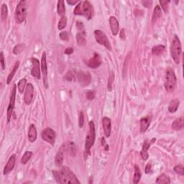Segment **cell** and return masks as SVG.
I'll return each instance as SVG.
<instances>
[{
  "instance_id": "cell-1",
  "label": "cell",
  "mask_w": 184,
  "mask_h": 184,
  "mask_svg": "<svg viewBox=\"0 0 184 184\" xmlns=\"http://www.w3.org/2000/svg\"><path fill=\"white\" fill-rule=\"evenodd\" d=\"M53 174L55 181L58 183H80L75 174L65 166L59 171H53Z\"/></svg>"
},
{
  "instance_id": "cell-2",
  "label": "cell",
  "mask_w": 184,
  "mask_h": 184,
  "mask_svg": "<svg viewBox=\"0 0 184 184\" xmlns=\"http://www.w3.org/2000/svg\"><path fill=\"white\" fill-rule=\"evenodd\" d=\"M93 5L89 1L80 2L73 10L75 15L84 16L88 19H91L94 16Z\"/></svg>"
},
{
  "instance_id": "cell-3",
  "label": "cell",
  "mask_w": 184,
  "mask_h": 184,
  "mask_svg": "<svg viewBox=\"0 0 184 184\" xmlns=\"http://www.w3.org/2000/svg\"><path fill=\"white\" fill-rule=\"evenodd\" d=\"M176 83L177 79L175 72L171 68H168L165 71V81H164V87L165 90L169 93L173 92L176 87Z\"/></svg>"
},
{
  "instance_id": "cell-4",
  "label": "cell",
  "mask_w": 184,
  "mask_h": 184,
  "mask_svg": "<svg viewBox=\"0 0 184 184\" xmlns=\"http://www.w3.org/2000/svg\"><path fill=\"white\" fill-rule=\"evenodd\" d=\"M182 53V47L180 40L177 35H174L171 46V54L172 58L176 64L180 63L181 55Z\"/></svg>"
},
{
  "instance_id": "cell-5",
  "label": "cell",
  "mask_w": 184,
  "mask_h": 184,
  "mask_svg": "<svg viewBox=\"0 0 184 184\" xmlns=\"http://www.w3.org/2000/svg\"><path fill=\"white\" fill-rule=\"evenodd\" d=\"M96 133H95V125L93 121L89 122V132L87 137H86L85 142V152L87 155H89L90 150L94 145L95 142Z\"/></svg>"
},
{
  "instance_id": "cell-6",
  "label": "cell",
  "mask_w": 184,
  "mask_h": 184,
  "mask_svg": "<svg viewBox=\"0 0 184 184\" xmlns=\"http://www.w3.org/2000/svg\"><path fill=\"white\" fill-rule=\"evenodd\" d=\"M15 22L17 24H21L25 21L27 17V3L25 1L19 2L15 10Z\"/></svg>"
},
{
  "instance_id": "cell-7",
  "label": "cell",
  "mask_w": 184,
  "mask_h": 184,
  "mask_svg": "<svg viewBox=\"0 0 184 184\" xmlns=\"http://www.w3.org/2000/svg\"><path fill=\"white\" fill-rule=\"evenodd\" d=\"M94 36L95 39L97 42L100 45H102L109 51H111V46L110 44L109 39H108L107 36L106 34L99 30H97L94 31Z\"/></svg>"
},
{
  "instance_id": "cell-8",
  "label": "cell",
  "mask_w": 184,
  "mask_h": 184,
  "mask_svg": "<svg viewBox=\"0 0 184 184\" xmlns=\"http://www.w3.org/2000/svg\"><path fill=\"white\" fill-rule=\"evenodd\" d=\"M16 92H17V86L15 84V85H14V87H13L12 90L10 99H9V105H8V107H7V122L8 123H9L11 120L12 115L14 107H15V99H16Z\"/></svg>"
},
{
  "instance_id": "cell-9",
  "label": "cell",
  "mask_w": 184,
  "mask_h": 184,
  "mask_svg": "<svg viewBox=\"0 0 184 184\" xmlns=\"http://www.w3.org/2000/svg\"><path fill=\"white\" fill-rule=\"evenodd\" d=\"M41 137L44 141L53 145L55 140V133L51 128L47 127L42 131Z\"/></svg>"
},
{
  "instance_id": "cell-10",
  "label": "cell",
  "mask_w": 184,
  "mask_h": 184,
  "mask_svg": "<svg viewBox=\"0 0 184 184\" xmlns=\"http://www.w3.org/2000/svg\"><path fill=\"white\" fill-rule=\"evenodd\" d=\"M77 79L79 81L80 85L82 87H87L91 83V77L89 72L79 71L77 73Z\"/></svg>"
},
{
  "instance_id": "cell-11",
  "label": "cell",
  "mask_w": 184,
  "mask_h": 184,
  "mask_svg": "<svg viewBox=\"0 0 184 184\" xmlns=\"http://www.w3.org/2000/svg\"><path fill=\"white\" fill-rule=\"evenodd\" d=\"M41 71H42V73H43L44 86H45V89H48V65H47V60H46L45 52H43V55H42Z\"/></svg>"
},
{
  "instance_id": "cell-12",
  "label": "cell",
  "mask_w": 184,
  "mask_h": 184,
  "mask_svg": "<svg viewBox=\"0 0 184 184\" xmlns=\"http://www.w3.org/2000/svg\"><path fill=\"white\" fill-rule=\"evenodd\" d=\"M155 140H156L155 138L153 137L150 141L148 140H146L144 142L143 149H142L140 153L141 157L143 158V160H144V161H147V160L148 159L149 155H148V153H147V151H148V149L150 147L152 144H153L154 142H155Z\"/></svg>"
},
{
  "instance_id": "cell-13",
  "label": "cell",
  "mask_w": 184,
  "mask_h": 184,
  "mask_svg": "<svg viewBox=\"0 0 184 184\" xmlns=\"http://www.w3.org/2000/svg\"><path fill=\"white\" fill-rule=\"evenodd\" d=\"M34 96V87L32 83H28L26 87V90L25 93V97H24V101L27 105L30 104L32 101H33Z\"/></svg>"
},
{
  "instance_id": "cell-14",
  "label": "cell",
  "mask_w": 184,
  "mask_h": 184,
  "mask_svg": "<svg viewBox=\"0 0 184 184\" xmlns=\"http://www.w3.org/2000/svg\"><path fill=\"white\" fill-rule=\"evenodd\" d=\"M31 62L33 64V67L31 69V74L33 76L41 79V67H40V61L37 58H31Z\"/></svg>"
},
{
  "instance_id": "cell-15",
  "label": "cell",
  "mask_w": 184,
  "mask_h": 184,
  "mask_svg": "<svg viewBox=\"0 0 184 184\" xmlns=\"http://www.w3.org/2000/svg\"><path fill=\"white\" fill-rule=\"evenodd\" d=\"M101 56L97 53H94V56L91 57L87 62L88 66L91 68V69H97L99 67L101 64Z\"/></svg>"
},
{
  "instance_id": "cell-16",
  "label": "cell",
  "mask_w": 184,
  "mask_h": 184,
  "mask_svg": "<svg viewBox=\"0 0 184 184\" xmlns=\"http://www.w3.org/2000/svg\"><path fill=\"white\" fill-rule=\"evenodd\" d=\"M15 163H16V155L15 154H13V155H12L11 157H9V161H8L7 163L6 164V165L5 166V168H4V171H3L4 175H7V174L9 173L12 171L14 168H15Z\"/></svg>"
},
{
  "instance_id": "cell-17",
  "label": "cell",
  "mask_w": 184,
  "mask_h": 184,
  "mask_svg": "<svg viewBox=\"0 0 184 184\" xmlns=\"http://www.w3.org/2000/svg\"><path fill=\"white\" fill-rule=\"evenodd\" d=\"M102 126L106 137H109L111 132V119H110L109 117H104L102 119Z\"/></svg>"
},
{
  "instance_id": "cell-18",
  "label": "cell",
  "mask_w": 184,
  "mask_h": 184,
  "mask_svg": "<svg viewBox=\"0 0 184 184\" xmlns=\"http://www.w3.org/2000/svg\"><path fill=\"white\" fill-rule=\"evenodd\" d=\"M109 25L110 28L111 30L113 35H117L118 32H119V22L117 19L114 16H111L109 18Z\"/></svg>"
},
{
  "instance_id": "cell-19",
  "label": "cell",
  "mask_w": 184,
  "mask_h": 184,
  "mask_svg": "<svg viewBox=\"0 0 184 184\" xmlns=\"http://www.w3.org/2000/svg\"><path fill=\"white\" fill-rule=\"evenodd\" d=\"M151 122V117L147 116L142 118L140 119V132L142 133H145L147 129H148L150 125Z\"/></svg>"
},
{
  "instance_id": "cell-20",
  "label": "cell",
  "mask_w": 184,
  "mask_h": 184,
  "mask_svg": "<svg viewBox=\"0 0 184 184\" xmlns=\"http://www.w3.org/2000/svg\"><path fill=\"white\" fill-rule=\"evenodd\" d=\"M37 129H36L35 126L32 124V125L30 126L28 130V139L30 142V143H34V142L37 140Z\"/></svg>"
},
{
  "instance_id": "cell-21",
  "label": "cell",
  "mask_w": 184,
  "mask_h": 184,
  "mask_svg": "<svg viewBox=\"0 0 184 184\" xmlns=\"http://www.w3.org/2000/svg\"><path fill=\"white\" fill-rule=\"evenodd\" d=\"M172 128L175 130H181L183 127V117H181L175 119L172 123Z\"/></svg>"
},
{
  "instance_id": "cell-22",
  "label": "cell",
  "mask_w": 184,
  "mask_h": 184,
  "mask_svg": "<svg viewBox=\"0 0 184 184\" xmlns=\"http://www.w3.org/2000/svg\"><path fill=\"white\" fill-rule=\"evenodd\" d=\"M180 105V101L178 99H175L171 101L168 106V111L170 113H175L178 110Z\"/></svg>"
},
{
  "instance_id": "cell-23",
  "label": "cell",
  "mask_w": 184,
  "mask_h": 184,
  "mask_svg": "<svg viewBox=\"0 0 184 184\" xmlns=\"http://www.w3.org/2000/svg\"><path fill=\"white\" fill-rule=\"evenodd\" d=\"M155 183L157 184H170L171 183V180L167 175L163 173L157 177Z\"/></svg>"
},
{
  "instance_id": "cell-24",
  "label": "cell",
  "mask_w": 184,
  "mask_h": 184,
  "mask_svg": "<svg viewBox=\"0 0 184 184\" xmlns=\"http://www.w3.org/2000/svg\"><path fill=\"white\" fill-rule=\"evenodd\" d=\"M76 41L78 45L80 46H84L87 43V40H86V33L85 32H81L78 33L76 35Z\"/></svg>"
},
{
  "instance_id": "cell-25",
  "label": "cell",
  "mask_w": 184,
  "mask_h": 184,
  "mask_svg": "<svg viewBox=\"0 0 184 184\" xmlns=\"http://www.w3.org/2000/svg\"><path fill=\"white\" fill-rule=\"evenodd\" d=\"M19 66V61H17L15 63V66H14L13 69L12 70V71L10 72V73H9V74L8 75V77L7 79V84H9V83H11L12 80L13 79L14 76H15L16 72H17Z\"/></svg>"
},
{
  "instance_id": "cell-26",
  "label": "cell",
  "mask_w": 184,
  "mask_h": 184,
  "mask_svg": "<svg viewBox=\"0 0 184 184\" xmlns=\"http://www.w3.org/2000/svg\"><path fill=\"white\" fill-rule=\"evenodd\" d=\"M57 12L58 14L61 17H64L65 14V5H64V1L63 0H59L58 2L57 5Z\"/></svg>"
},
{
  "instance_id": "cell-27",
  "label": "cell",
  "mask_w": 184,
  "mask_h": 184,
  "mask_svg": "<svg viewBox=\"0 0 184 184\" xmlns=\"http://www.w3.org/2000/svg\"><path fill=\"white\" fill-rule=\"evenodd\" d=\"M165 46L163 45H155L152 49V53L154 55H160L161 54L163 53V52L165 51Z\"/></svg>"
},
{
  "instance_id": "cell-28",
  "label": "cell",
  "mask_w": 184,
  "mask_h": 184,
  "mask_svg": "<svg viewBox=\"0 0 184 184\" xmlns=\"http://www.w3.org/2000/svg\"><path fill=\"white\" fill-rule=\"evenodd\" d=\"M162 16V12H161V9L159 5H157L154 9V12H153V23H155L157 19H159L160 17H161Z\"/></svg>"
},
{
  "instance_id": "cell-29",
  "label": "cell",
  "mask_w": 184,
  "mask_h": 184,
  "mask_svg": "<svg viewBox=\"0 0 184 184\" xmlns=\"http://www.w3.org/2000/svg\"><path fill=\"white\" fill-rule=\"evenodd\" d=\"M141 179V172L139 166H137V165H135V174H134L133 177V183H138L140 181Z\"/></svg>"
},
{
  "instance_id": "cell-30",
  "label": "cell",
  "mask_w": 184,
  "mask_h": 184,
  "mask_svg": "<svg viewBox=\"0 0 184 184\" xmlns=\"http://www.w3.org/2000/svg\"><path fill=\"white\" fill-rule=\"evenodd\" d=\"M63 159H64L63 153H62L61 151H60V152H58V153H57L56 155H55V165H56L57 166H58V167L61 166L62 164H63Z\"/></svg>"
},
{
  "instance_id": "cell-31",
  "label": "cell",
  "mask_w": 184,
  "mask_h": 184,
  "mask_svg": "<svg viewBox=\"0 0 184 184\" xmlns=\"http://www.w3.org/2000/svg\"><path fill=\"white\" fill-rule=\"evenodd\" d=\"M32 155H33V153L31 151H27L25 152L23 157L21 158V163L22 164H26L30 161V159L31 158Z\"/></svg>"
},
{
  "instance_id": "cell-32",
  "label": "cell",
  "mask_w": 184,
  "mask_h": 184,
  "mask_svg": "<svg viewBox=\"0 0 184 184\" xmlns=\"http://www.w3.org/2000/svg\"><path fill=\"white\" fill-rule=\"evenodd\" d=\"M8 16V8L7 5L5 4H3L2 5L1 7V17L2 20H5V19H7Z\"/></svg>"
},
{
  "instance_id": "cell-33",
  "label": "cell",
  "mask_w": 184,
  "mask_h": 184,
  "mask_svg": "<svg viewBox=\"0 0 184 184\" xmlns=\"http://www.w3.org/2000/svg\"><path fill=\"white\" fill-rule=\"evenodd\" d=\"M67 25V18L65 16L64 17H61V19H60L59 23H58V28L59 30H62L66 27Z\"/></svg>"
},
{
  "instance_id": "cell-34",
  "label": "cell",
  "mask_w": 184,
  "mask_h": 184,
  "mask_svg": "<svg viewBox=\"0 0 184 184\" xmlns=\"http://www.w3.org/2000/svg\"><path fill=\"white\" fill-rule=\"evenodd\" d=\"M26 83H27V80H26V79H22L20 81H19V83H18L17 88L18 90H19V92L20 94L23 93L25 88L26 87Z\"/></svg>"
},
{
  "instance_id": "cell-35",
  "label": "cell",
  "mask_w": 184,
  "mask_h": 184,
  "mask_svg": "<svg viewBox=\"0 0 184 184\" xmlns=\"http://www.w3.org/2000/svg\"><path fill=\"white\" fill-rule=\"evenodd\" d=\"M160 4H161L162 9H163V11L165 12V13L168 12V9H169V1H163V0H160L159 1Z\"/></svg>"
},
{
  "instance_id": "cell-36",
  "label": "cell",
  "mask_w": 184,
  "mask_h": 184,
  "mask_svg": "<svg viewBox=\"0 0 184 184\" xmlns=\"http://www.w3.org/2000/svg\"><path fill=\"white\" fill-rule=\"evenodd\" d=\"M69 149L70 150V153L71 154L72 156H75L76 155V147L74 143H70L69 144Z\"/></svg>"
},
{
  "instance_id": "cell-37",
  "label": "cell",
  "mask_w": 184,
  "mask_h": 184,
  "mask_svg": "<svg viewBox=\"0 0 184 184\" xmlns=\"http://www.w3.org/2000/svg\"><path fill=\"white\" fill-rule=\"evenodd\" d=\"M174 171H175V173H177L178 174H180L181 175H184V168L182 165H175V166L174 167Z\"/></svg>"
},
{
  "instance_id": "cell-38",
  "label": "cell",
  "mask_w": 184,
  "mask_h": 184,
  "mask_svg": "<svg viewBox=\"0 0 184 184\" xmlns=\"http://www.w3.org/2000/svg\"><path fill=\"white\" fill-rule=\"evenodd\" d=\"M115 79V76H114L113 72H111L109 76V81H108V90L109 91H111V87H112V83Z\"/></svg>"
},
{
  "instance_id": "cell-39",
  "label": "cell",
  "mask_w": 184,
  "mask_h": 184,
  "mask_svg": "<svg viewBox=\"0 0 184 184\" xmlns=\"http://www.w3.org/2000/svg\"><path fill=\"white\" fill-rule=\"evenodd\" d=\"M24 49V45H16L15 47V48L13 49V53L15 55H17V54L20 53L22 51H23V50Z\"/></svg>"
},
{
  "instance_id": "cell-40",
  "label": "cell",
  "mask_w": 184,
  "mask_h": 184,
  "mask_svg": "<svg viewBox=\"0 0 184 184\" xmlns=\"http://www.w3.org/2000/svg\"><path fill=\"white\" fill-rule=\"evenodd\" d=\"M60 38H61V40H63V41H68L69 40V33H68L66 31L61 32V33H60Z\"/></svg>"
},
{
  "instance_id": "cell-41",
  "label": "cell",
  "mask_w": 184,
  "mask_h": 184,
  "mask_svg": "<svg viewBox=\"0 0 184 184\" xmlns=\"http://www.w3.org/2000/svg\"><path fill=\"white\" fill-rule=\"evenodd\" d=\"M83 124H84V115H83V111H81L79 115V127H83Z\"/></svg>"
},
{
  "instance_id": "cell-42",
  "label": "cell",
  "mask_w": 184,
  "mask_h": 184,
  "mask_svg": "<svg viewBox=\"0 0 184 184\" xmlns=\"http://www.w3.org/2000/svg\"><path fill=\"white\" fill-rule=\"evenodd\" d=\"M65 79H66L68 81H72L73 80L75 79V75L73 74L71 71H69L67 73V74L65 75Z\"/></svg>"
},
{
  "instance_id": "cell-43",
  "label": "cell",
  "mask_w": 184,
  "mask_h": 184,
  "mask_svg": "<svg viewBox=\"0 0 184 184\" xmlns=\"http://www.w3.org/2000/svg\"><path fill=\"white\" fill-rule=\"evenodd\" d=\"M87 98L89 100H92L95 98L94 92L92 91H88L87 93Z\"/></svg>"
},
{
  "instance_id": "cell-44",
  "label": "cell",
  "mask_w": 184,
  "mask_h": 184,
  "mask_svg": "<svg viewBox=\"0 0 184 184\" xmlns=\"http://www.w3.org/2000/svg\"><path fill=\"white\" fill-rule=\"evenodd\" d=\"M0 61H1L2 69V70H5V57H4L3 52H1V54H0Z\"/></svg>"
},
{
  "instance_id": "cell-45",
  "label": "cell",
  "mask_w": 184,
  "mask_h": 184,
  "mask_svg": "<svg viewBox=\"0 0 184 184\" xmlns=\"http://www.w3.org/2000/svg\"><path fill=\"white\" fill-rule=\"evenodd\" d=\"M76 27L78 28V30H81V31L84 32V31H83V29H84V26H83V23H81V22L77 21V23H76Z\"/></svg>"
},
{
  "instance_id": "cell-46",
  "label": "cell",
  "mask_w": 184,
  "mask_h": 184,
  "mask_svg": "<svg viewBox=\"0 0 184 184\" xmlns=\"http://www.w3.org/2000/svg\"><path fill=\"white\" fill-rule=\"evenodd\" d=\"M101 144H102V146L104 147V148L105 150H109V145H107V142H106L105 139L104 137L101 138Z\"/></svg>"
},
{
  "instance_id": "cell-47",
  "label": "cell",
  "mask_w": 184,
  "mask_h": 184,
  "mask_svg": "<svg viewBox=\"0 0 184 184\" xmlns=\"http://www.w3.org/2000/svg\"><path fill=\"white\" fill-rule=\"evenodd\" d=\"M151 168H152V165L151 163H147V165H146L145 168V173L147 174L149 173L150 172H151Z\"/></svg>"
},
{
  "instance_id": "cell-48",
  "label": "cell",
  "mask_w": 184,
  "mask_h": 184,
  "mask_svg": "<svg viewBox=\"0 0 184 184\" xmlns=\"http://www.w3.org/2000/svg\"><path fill=\"white\" fill-rule=\"evenodd\" d=\"M119 37H120L121 40H122V41H125V38H126V35H125V29L122 28L121 30V32H120V35H119Z\"/></svg>"
},
{
  "instance_id": "cell-49",
  "label": "cell",
  "mask_w": 184,
  "mask_h": 184,
  "mask_svg": "<svg viewBox=\"0 0 184 184\" xmlns=\"http://www.w3.org/2000/svg\"><path fill=\"white\" fill-rule=\"evenodd\" d=\"M152 2H150V1H143L142 2V4H143V5L145 6V7H147V8H149V7H150V6L152 5Z\"/></svg>"
},
{
  "instance_id": "cell-50",
  "label": "cell",
  "mask_w": 184,
  "mask_h": 184,
  "mask_svg": "<svg viewBox=\"0 0 184 184\" xmlns=\"http://www.w3.org/2000/svg\"><path fill=\"white\" fill-rule=\"evenodd\" d=\"M65 54H67V55H71L73 53V49L72 48H67L65 50V52H64Z\"/></svg>"
},
{
  "instance_id": "cell-51",
  "label": "cell",
  "mask_w": 184,
  "mask_h": 184,
  "mask_svg": "<svg viewBox=\"0 0 184 184\" xmlns=\"http://www.w3.org/2000/svg\"><path fill=\"white\" fill-rule=\"evenodd\" d=\"M77 2H79V1H77V0H73V1H71V0H68L67 1V3L69 4V5H74L76 4Z\"/></svg>"
}]
</instances>
